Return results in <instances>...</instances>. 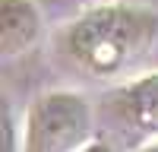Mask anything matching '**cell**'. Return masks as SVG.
<instances>
[{
    "label": "cell",
    "instance_id": "cell-4",
    "mask_svg": "<svg viewBox=\"0 0 158 152\" xmlns=\"http://www.w3.org/2000/svg\"><path fill=\"white\" fill-rule=\"evenodd\" d=\"M44 29L41 6L35 0H0V48L6 57L25 54Z\"/></svg>",
    "mask_w": 158,
    "mask_h": 152
},
{
    "label": "cell",
    "instance_id": "cell-5",
    "mask_svg": "<svg viewBox=\"0 0 158 152\" xmlns=\"http://www.w3.org/2000/svg\"><path fill=\"white\" fill-rule=\"evenodd\" d=\"M3 152H19L16 149V124H13V108L3 101Z\"/></svg>",
    "mask_w": 158,
    "mask_h": 152
},
{
    "label": "cell",
    "instance_id": "cell-2",
    "mask_svg": "<svg viewBox=\"0 0 158 152\" xmlns=\"http://www.w3.org/2000/svg\"><path fill=\"white\" fill-rule=\"evenodd\" d=\"M92 143V105L73 89H51L29 101L22 152H79Z\"/></svg>",
    "mask_w": 158,
    "mask_h": 152
},
{
    "label": "cell",
    "instance_id": "cell-7",
    "mask_svg": "<svg viewBox=\"0 0 158 152\" xmlns=\"http://www.w3.org/2000/svg\"><path fill=\"white\" fill-rule=\"evenodd\" d=\"M139 152H158V139H155V143H146V146H142Z\"/></svg>",
    "mask_w": 158,
    "mask_h": 152
},
{
    "label": "cell",
    "instance_id": "cell-1",
    "mask_svg": "<svg viewBox=\"0 0 158 152\" xmlns=\"http://www.w3.org/2000/svg\"><path fill=\"white\" fill-rule=\"evenodd\" d=\"M158 41V10L139 3H98L57 38L63 60L85 76H117L142 60Z\"/></svg>",
    "mask_w": 158,
    "mask_h": 152
},
{
    "label": "cell",
    "instance_id": "cell-6",
    "mask_svg": "<svg viewBox=\"0 0 158 152\" xmlns=\"http://www.w3.org/2000/svg\"><path fill=\"white\" fill-rule=\"evenodd\" d=\"M79 152H114L108 143H101V139H92V143L85 146V149H79Z\"/></svg>",
    "mask_w": 158,
    "mask_h": 152
},
{
    "label": "cell",
    "instance_id": "cell-3",
    "mask_svg": "<svg viewBox=\"0 0 158 152\" xmlns=\"http://www.w3.org/2000/svg\"><path fill=\"white\" fill-rule=\"evenodd\" d=\"M111 111L127 127L158 136V70L120 86L111 95Z\"/></svg>",
    "mask_w": 158,
    "mask_h": 152
}]
</instances>
